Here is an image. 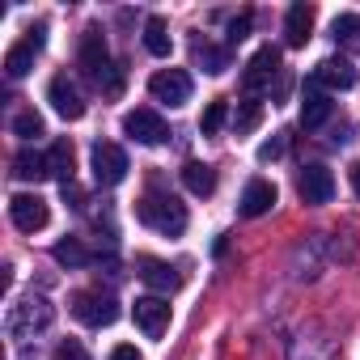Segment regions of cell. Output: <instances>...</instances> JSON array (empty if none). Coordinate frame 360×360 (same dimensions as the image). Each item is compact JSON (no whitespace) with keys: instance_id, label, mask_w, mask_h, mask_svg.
I'll list each match as a JSON object with an SVG mask.
<instances>
[{"instance_id":"cell-1","label":"cell","mask_w":360,"mask_h":360,"mask_svg":"<svg viewBox=\"0 0 360 360\" xmlns=\"http://www.w3.org/2000/svg\"><path fill=\"white\" fill-rule=\"evenodd\" d=\"M81 68H85V77L102 89V94H119L123 89V77H119V68H115V60H110V47H106V39H102V30L98 26H89L85 34H81Z\"/></svg>"},{"instance_id":"cell-2","label":"cell","mask_w":360,"mask_h":360,"mask_svg":"<svg viewBox=\"0 0 360 360\" xmlns=\"http://www.w3.org/2000/svg\"><path fill=\"white\" fill-rule=\"evenodd\" d=\"M136 217H140V225H148V229H157L165 238H178L187 229V208L178 204L174 195H157V191H148L136 204Z\"/></svg>"},{"instance_id":"cell-3","label":"cell","mask_w":360,"mask_h":360,"mask_svg":"<svg viewBox=\"0 0 360 360\" xmlns=\"http://www.w3.org/2000/svg\"><path fill=\"white\" fill-rule=\"evenodd\" d=\"M51 318H56V309H51L47 297H26V301L9 305V314H5V330H9L13 339H34L39 330L51 326Z\"/></svg>"},{"instance_id":"cell-4","label":"cell","mask_w":360,"mask_h":360,"mask_svg":"<svg viewBox=\"0 0 360 360\" xmlns=\"http://www.w3.org/2000/svg\"><path fill=\"white\" fill-rule=\"evenodd\" d=\"M127 178V153L110 140H98L94 144V183L98 187H119Z\"/></svg>"},{"instance_id":"cell-5","label":"cell","mask_w":360,"mask_h":360,"mask_svg":"<svg viewBox=\"0 0 360 360\" xmlns=\"http://www.w3.org/2000/svg\"><path fill=\"white\" fill-rule=\"evenodd\" d=\"M148 94L157 102H165V106H183V102H191V72H183V68H161V72H153Z\"/></svg>"},{"instance_id":"cell-6","label":"cell","mask_w":360,"mask_h":360,"mask_svg":"<svg viewBox=\"0 0 360 360\" xmlns=\"http://www.w3.org/2000/svg\"><path fill=\"white\" fill-rule=\"evenodd\" d=\"M123 131H127L136 144H161V140L169 136L165 119H161L157 110H148V106H140V110H127V115H123Z\"/></svg>"},{"instance_id":"cell-7","label":"cell","mask_w":360,"mask_h":360,"mask_svg":"<svg viewBox=\"0 0 360 360\" xmlns=\"http://www.w3.org/2000/svg\"><path fill=\"white\" fill-rule=\"evenodd\" d=\"M9 217H13V225H18L22 233H39V229H47L51 208H47L43 195H13V200H9Z\"/></svg>"},{"instance_id":"cell-8","label":"cell","mask_w":360,"mask_h":360,"mask_svg":"<svg viewBox=\"0 0 360 360\" xmlns=\"http://www.w3.org/2000/svg\"><path fill=\"white\" fill-rule=\"evenodd\" d=\"M297 195L305 200V204H330L335 200V174L326 169V165H305L301 169V178H297Z\"/></svg>"},{"instance_id":"cell-9","label":"cell","mask_w":360,"mask_h":360,"mask_svg":"<svg viewBox=\"0 0 360 360\" xmlns=\"http://www.w3.org/2000/svg\"><path fill=\"white\" fill-rule=\"evenodd\" d=\"M47 102L56 106L60 119H81V115H85V98H81V89H77V81H72L68 72L51 77V85H47Z\"/></svg>"},{"instance_id":"cell-10","label":"cell","mask_w":360,"mask_h":360,"mask_svg":"<svg viewBox=\"0 0 360 360\" xmlns=\"http://www.w3.org/2000/svg\"><path fill=\"white\" fill-rule=\"evenodd\" d=\"M72 314L85 326H110L119 318V305H115V297H102V292H77L72 297Z\"/></svg>"},{"instance_id":"cell-11","label":"cell","mask_w":360,"mask_h":360,"mask_svg":"<svg viewBox=\"0 0 360 360\" xmlns=\"http://www.w3.org/2000/svg\"><path fill=\"white\" fill-rule=\"evenodd\" d=\"M131 318H136V326H140L148 339H161V335L169 330V301H165V297H140V301L131 305Z\"/></svg>"},{"instance_id":"cell-12","label":"cell","mask_w":360,"mask_h":360,"mask_svg":"<svg viewBox=\"0 0 360 360\" xmlns=\"http://www.w3.org/2000/svg\"><path fill=\"white\" fill-rule=\"evenodd\" d=\"M276 72H280V51H276V47H259V51L250 56L246 72H242V89H246V94H259L263 85H271Z\"/></svg>"},{"instance_id":"cell-13","label":"cell","mask_w":360,"mask_h":360,"mask_svg":"<svg viewBox=\"0 0 360 360\" xmlns=\"http://www.w3.org/2000/svg\"><path fill=\"white\" fill-rule=\"evenodd\" d=\"M39 51H43V26H34L18 47H9V51H5V72H9L13 81H18V77H26V72L34 68V56H39Z\"/></svg>"},{"instance_id":"cell-14","label":"cell","mask_w":360,"mask_h":360,"mask_svg":"<svg viewBox=\"0 0 360 360\" xmlns=\"http://www.w3.org/2000/svg\"><path fill=\"white\" fill-rule=\"evenodd\" d=\"M309 34H314V5L297 0V5H288V18H284V43L288 47H305Z\"/></svg>"},{"instance_id":"cell-15","label":"cell","mask_w":360,"mask_h":360,"mask_svg":"<svg viewBox=\"0 0 360 360\" xmlns=\"http://www.w3.org/2000/svg\"><path fill=\"white\" fill-rule=\"evenodd\" d=\"M314 85H326V89H352V85H356V68H352L343 56H326V60L314 68Z\"/></svg>"},{"instance_id":"cell-16","label":"cell","mask_w":360,"mask_h":360,"mask_svg":"<svg viewBox=\"0 0 360 360\" xmlns=\"http://www.w3.org/2000/svg\"><path fill=\"white\" fill-rule=\"evenodd\" d=\"M271 208H276V187L267 183V178H255V183H246L238 212L255 221V217H263V212H271Z\"/></svg>"},{"instance_id":"cell-17","label":"cell","mask_w":360,"mask_h":360,"mask_svg":"<svg viewBox=\"0 0 360 360\" xmlns=\"http://www.w3.org/2000/svg\"><path fill=\"white\" fill-rule=\"evenodd\" d=\"M136 271H140V280L148 284V288H157V292H174L178 288V271L169 267V263H161V259H136Z\"/></svg>"},{"instance_id":"cell-18","label":"cell","mask_w":360,"mask_h":360,"mask_svg":"<svg viewBox=\"0 0 360 360\" xmlns=\"http://www.w3.org/2000/svg\"><path fill=\"white\" fill-rule=\"evenodd\" d=\"M326 119H330V98H326L318 85H309L305 98H301V127L314 131V127H322Z\"/></svg>"},{"instance_id":"cell-19","label":"cell","mask_w":360,"mask_h":360,"mask_svg":"<svg viewBox=\"0 0 360 360\" xmlns=\"http://www.w3.org/2000/svg\"><path fill=\"white\" fill-rule=\"evenodd\" d=\"M13 178H22V183H43V178H51V165H47L43 153L22 148V153L13 157Z\"/></svg>"},{"instance_id":"cell-20","label":"cell","mask_w":360,"mask_h":360,"mask_svg":"<svg viewBox=\"0 0 360 360\" xmlns=\"http://www.w3.org/2000/svg\"><path fill=\"white\" fill-rule=\"evenodd\" d=\"M183 183H187V191H191V195H200V200H204V195H212V191H217V169H212V165H204V161H187V165H183Z\"/></svg>"},{"instance_id":"cell-21","label":"cell","mask_w":360,"mask_h":360,"mask_svg":"<svg viewBox=\"0 0 360 360\" xmlns=\"http://www.w3.org/2000/svg\"><path fill=\"white\" fill-rule=\"evenodd\" d=\"M47 165H51V178H60V183L68 187V183H72V169H77V153H72V144H68V140H56L51 153H47Z\"/></svg>"},{"instance_id":"cell-22","label":"cell","mask_w":360,"mask_h":360,"mask_svg":"<svg viewBox=\"0 0 360 360\" xmlns=\"http://www.w3.org/2000/svg\"><path fill=\"white\" fill-rule=\"evenodd\" d=\"M169 47H174V43H169V26H165L161 18H148V22H144V51L157 56V60H165Z\"/></svg>"},{"instance_id":"cell-23","label":"cell","mask_w":360,"mask_h":360,"mask_svg":"<svg viewBox=\"0 0 360 360\" xmlns=\"http://www.w3.org/2000/svg\"><path fill=\"white\" fill-rule=\"evenodd\" d=\"M51 259H56V263H64V267H85V263H89V250H85L77 238H64V242H56V246H51Z\"/></svg>"},{"instance_id":"cell-24","label":"cell","mask_w":360,"mask_h":360,"mask_svg":"<svg viewBox=\"0 0 360 360\" xmlns=\"http://www.w3.org/2000/svg\"><path fill=\"white\" fill-rule=\"evenodd\" d=\"M195 64L217 77V72L229 68V51H221V47H212V43H195Z\"/></svg>"},{"instance_id":"cell-25","label":"cell","mask_w":360,"mask_h":360,"mask_svg":"<svg viewBox=\"0 0 360 360\" xmlns=\"http://www.w3.org/2000/svg\"><path fill=\"white\" fill-rule=\"evenodd\" d=\"M259 123H263V102L246 98V102L238 106V115H233V131H238V136H246V131H255Z\"/></svg>"},{"instance_id":"cell-26","label":"cell","mask_w":360,"mask_h":360,"mask_svg":"<svg viewBox=\"0 0 360 360\" xmlns=\"http://www.w3.org/2000/svg\"><path fill=\"white\" fill-rule=\"evenodd\" d=\"M225 119H229V102L217 98V102H208V110H204V119H200V131H204V136H217V131L225 127Z\"/></svg>"},{"instance_id":"cell-27","label":"cell","mask_w":360,"mask_h":360,"mask_svg":"<svg viewBox=\"0 0 360 360\" xmlns=\"http://www.w3.org/2000/svg\"><path fill=\"white\" fill-rule=\"evenodd\" d=\"M13 136H18V140H39V136H43V115H39V110H22V115L13 119Z\"/></svg>"},{"instance_id":"cell-28","label":"cell","mask_w":360,"mask_h":360,"mask_svg":"<svg viewBox=\"0 0 360 360\" xmlns=\"http://www.w3.org/2000/svg\"><path fill=\"white\" fill-rule=\"evenodd\" d=\"M330 39H335V43H352V39H360V18H356V13H339V18L330 22Z\"/></svg>"},{"instance_id":"cell-29","label":"cell","mask_w":360,"mask_h":360,"mask_svg":"<svg viewBox=\"0 0 360 360\" xmlns=\"http://www.w3.org/2000/svg\"><path fill=\"white\" fill-rule=\"evenodd\" d=\"M56 360H89V352H85L77 339H64V343L56 347Z\"/></svg>"},{"instance_id":"cell-30","label":"cell","mask_w":360,"mask_h":360,"mask_svg":"<svg viewBox=\"0 0 360 360\" xmlns=\"http://www.w3.org/2000/svg\"><path fill=\"white\" fill-rule=\"evenodd\" d=\"M280 153H284V136H271V140L259 144V161H276Z\"/></svg>"},{"instance_id":"cell-31","label":"cell","mask_w":360,"mask_h":360,"mask_svg":"<svg viewBox=\"0 0 360 360\" xmlns=\"http://www.w3.org/2000/svg\"><path fill=\"white\" fill-rule=\"evenodd\" d=\"M246 30H250V13L233 18V22H229V43H242V39H246Z\"/></svg>"},{"instance_id":"cell-32","label":"cell","mask_w":360,"mask_h":360,"mask_svg":"<svg viewBox=\"0 0 360 360\" xmlns=\"http://www.w3.org/2000/svg\"><path fill=\"white\" fill-rule=\"evenodd\" d=\"M110 360H140V352H136L131 343H119V347L110 352Z\"/></svg>"},{"instance_id":"cell-33","label":"cell","mask_w":360,"mask_h":360,"mask_svg":"<svg viewBox=\"0 0 360 360\" xmlns=\"http://www.w3.org/2000/svg\"><path fill=\"white\" fill-rule=\"evenodd\" d=\"M347 178H352V191L360 195V161H352V169H347Z\"/></svg>"}]
</instances>
